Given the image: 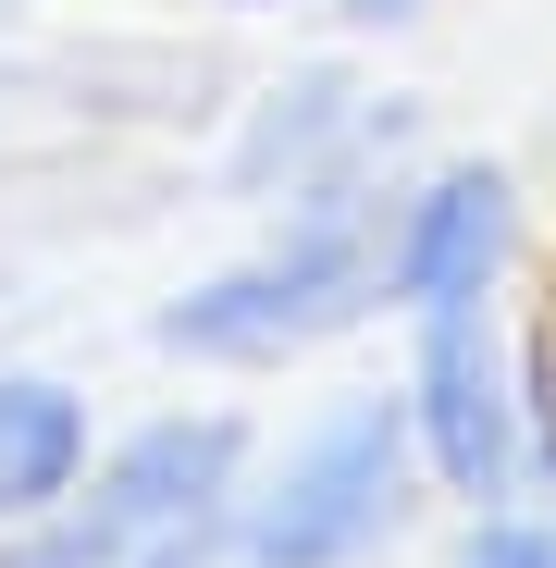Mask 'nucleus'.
<instances>
[{"label":"nucleus","instance_id":"obj_5","mask_svg":"<svg viewBox=\"0 0 556 568\" xmlns=\"http://www.w3.org/2000/svg\"><path fill=\"white\" fill-rule=\"evenodd\" d=\"M507 247H519V185L495 161H445L433 185H408L396 223H384V310H471L507 284Z\"/></svg>","mask_w":556,"mask_h":568},{"label":"nucleus","instance_id":"obj_7","mask_svg":"<svg viewBox=\"0 0 556 568\" xmlns=\"http://www.w3.org/2000/svg\"><path fill=\"white\" fill-rule=\"evenodd\" d=\"M87 483V396L62 371H0V519H50Z\"/></svg>","mask_w":556,"mask_h":568},{"label":"nucleus","instance_id":"obj_4","mask_svg":"<svg viewBox=\"0 0 556 568\" xmlns=\"http://www.w3.org/2000/svg\"><path fill=\"white\" fill-rule=\"evenodd\" d=\"M396 384H408L421 469H433L457 507H519V495H532V457H519V358H507V334H495V297L421 310Z\"/></svg>","mask_w":556,"mask_h":568},{"label":"nucleus","instance_id":"obj_1","mask_svg":"<svg viewBox=\"0 0 556 568\" xmlns=\"http://www.w3.org/2000/svg\"><path fill=\"white\" fill-rule=\"evenodd\" d=\"M371 297H384V199H371V173H334L310 199H285V235H260L247 260H223L185 297H161L149 346L211 358V371H272V358L346 334Z\"/></svg>","mask_w":556,"mask_h":568},{"label":"nucleus","instance_id":"obj_8","mask_svg":"<svg viewBox=\"0 0 556 568\" xmlns=\"http://www.w3.org/2000/svg\"><path fill=\"white\" fill-rule=\"evenodd\" d=\"M457 568H556V507H471Z\"/></svg>","mask_w":556,"mask_h":568},{"label":"nucleus","instance_id":"obj_6","mask_svg":"<svg viewBox=\"0 0 556 568\" xmlns=\"http://www.w3.org/2000/svg\"><path fill=\"white\" fill-rule=\"evenodd\" d=\"M396 136H408V112H384L346 62H310V74H285V87L247 112V136H235V199H310V185H334V173H371Z\"/></svg>","mask_w":556,"mask_h":568},{"label":"nucleus","instance_id":"obj_3","mask_svg":"<svg viewBox=\"0 0 556 568\" xmlns=\"http://www.w3.org/2000/svg\"><path fill=\"white\" fill-rule=\"evenodd\" d=\"M247 495V420L235 408H161L149 433H124L50 519H13L0 568H137L149 544L235 519Z\"/></svg>","mask_w":556,"mask_h":568},{"label":"nucleus","instance_id":"obj_9","mask_svg":"<svg viewBox=\"0 0 556 568\" xmlns=\"http://www.w3.org/2000/svg\"><path fill=\"white\" fill-rule=\"evenodd\" d=\"M519 457H532V495L556 507V322L519 346Z\"/></svg>","mask_w":556,"mask_h":568},{"label":"nucleus","instance_id":"obj_2","mask_svg":"<svg viewBox=\"0 0 556 568\" xmlns=\"http://www.w3.org/2000/svg\"><path fill=\"white\" fill-rule=\"evenodd\" d=\"M421 483L433 469H421V433H408V384L334 396L272 457V483L235 495V568H371Z\"/></svg>","mask_w":556,"mask_h":568},{"label":"nucleus","instance_id":"obj_11","mask_svg":"<svg viewBox=\"0 0 556 568\" xmlns=\"http://www.w3.org/2000/svg\"><path fill=\"white\" fill-rule=\"evenodd\" d=\"M235 13H260V0H235Z\"/></svg>","mask_w":556,"mask_h":568},{"label":"nucleus","instance_id":"obj_10","mask_svg":"<svg viewBox=\"0 0 556 568\" xmlns=\"http://www.w3.org/2000/svg\"><path fill=\"white\" fill-rule=\"evenodd\" d=\"M421 0H346V26H408Z\"/></svg>","mask_w":556,"mask_h":568}]
</instances>
